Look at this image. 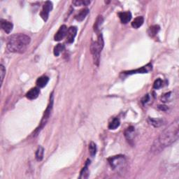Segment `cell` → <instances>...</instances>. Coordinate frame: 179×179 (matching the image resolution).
Wrapping results in <instances>:
<instances>
[{
	"label": "cell",
	"mask_w": 179,
	"mask_h": 179,
	"mask_svg": "<svg viewBox=\"0 0 179 179\" xmlns=\"http://www.w3.org/2000/svg\"><path fill=\"white\" fill-rule=\"evenodd\" d=\"M64 46L63 44H58L57 45H56V46H55V48H54V50H53L54 55H55V56H56V57H57V56H59L60 54L64 51Z\"/></svg>",
	"instance_id": "19"
},
{
	"label": "cell",
	"mask_w": 179,
	"mask_h": 179,
	"mask_svg": "<svg viewBox=\"0 0 179 179\" xmlns=\"http://www.w3.org/2000/svg\"><path fill=\"white\" fill-rule=\"evenodd\" d=\"M159 29H160V27H159V25H153L149 28V29H148V34H149L150 36H154L158 33Z\"/></svg>",
	"instance_id": "18"
},
{
	"label": "cell",
	"mask_w": 179,
	"mask_h": 179,
	"mask_svg": "<svg viewBox=\"0 0 179 179\" xmlns=\"http://www.w3.org/2000/svg\"><path fill=\"white\" fill-rule=\"evenodd\" d=\"M40 90L38 88H32L29 91H28L26 94V97L29 100H35L38 97V96L39 95Z\"/></svg>",
	"instance_id": "10"
},
{
	"label": "cell",
	"mask_w": 179,
	"mask_h": 179,
	"mask_svg": "<svg viewBox=\"0 0 179 179\" xmlns=\"http://www.w3.org/2000/svg\"><path fill=\"white\" fill-rule=\"evenodd\" d=\"M150 70H152V65L150 64H148L147 65L141 67V69H138L129 71V72H124V74H145V73H148L150 72Z\"/></svg>",
	"instance_id": "9"
},
{
	"label": "cell",
	"mask_w": 179,
	"mask_h": 179,
	"mask_svg": "<svg viewBox=\"0 0 179 179\" xmlns=\"http://www.w3.org/2000/svg\"><path fill=\"white\" fill-rule=\"evenodd\" d=\"M30 41V37L26 34H14L8 38L7 48L11 53H23L29 46Z\"/></svg>",
	"instance_id": "2"
},
{
	"label": "cell",
	"mask_w": 179,
	"mask_h": 179,
	"mask_svg": "<svg viewBox=\"0 0 179 179\" xmlns=\"http://www.w3.org/2000/svg\"><path fill=\"white\" fill-rule=\"evenodd\" d=\"M170 94H171V92H169V93L165 94V95L163 96V97H162V101L163 102H167L168 100H169V97H170Z\"/></svg>",
	"instance_id": "28"
},
{
	"label": "cell",
	"mask_w": 179,
	"mask_h": 179,
	"mask_svg": "<svg viewBox=\"0 0 179 179\" xmlns=\"http://www.w3.org/2000/svg\"><path fill=\"white\" fill-rule=\"evenodd\" d=\"M1 27L6 34H9L10 32L12 31L13 27H14V25H13L11 23L8 22V21L6 20H3V19H2L1 20Z\"/></svg>",
	"instance_id": "11"
},
{
	"label": "cell",
	"mask_w": 179,
	"mask_h": 179,
	"mask_svg": "<svg viewBox=\"0 0 179 179\" xmlns=\"http://www.w3.org/2000/svg\"><path fill=\"white\" fill-rule=\"evenodd\" d=\"M77 34V28L76 27H70L68 29L66 34V42L69 44H72L74 42V39Z\"/></svg>",
	"instance_id": "8"
},
{
	"label": "cell",
	"mask_w": 179,
	"mask_h": 179,
	"mask_svg": "<svg viewBox=\"0 0 179 179\" xmlns=\"http://www.w3.org/2000/svg\"><path fill=\"white\" fill-rule=\"evenodd\" d=\"M125 136L126 139L129 141H131L133 138L134 137V128L133 127H129L125 131Z\"/></svg>",
	"instance_id": "16"
},
{
	"label": "cell",
	"mask_w": 179,
	"mask_h": 179,
	"mask_svg": "<svg viewBox=\"0 0 179 179\" xmlns=\"http://www.w3.org/2000/svg\"><path fill=\"white\" fill-rule=\"evenodd\" d=\"M98 34V40L97 42H93L92 43L91 46H90V51L93 57L94 64L97 66H99L100 62V53L103 47V39L102 34L99 33Z\"/></svg>",
	"instance_id": "3"
},
{
	"label": "cell",
	"mask_w": 179,
	"mask_h": 179,
	"mask_svg": "<svg viewBox=\"0 0 179 179\" xmlns=\"http://www.w3.org/2000/svg\"><path fill=\"white\" fill-rule=\"evenodd\" d=\"M44 149L42 146H39L37 148V150L36 152V160L40 162L42 161L44 158Z\"/></svg>",
	"instance_id": "17"
},
{
	"label": "cell",
	"mask_w": 179,
	"mask_h": 179,
	"mask_svg": "<svg viewBox=\"0 0 179 179\" xmlns=\"http://www.w3.org/2000/svg\"><path fill=\"white\" fill-rule=\"evenodd\" d=\"M118 16H119L121 23H123V24H127L131 19V14L129 11L119 13Z\"/></svg>",
	"instance_id": "12"
},
{
	"label": "cell",
	"mask_w": 179,
	"mask_h": 179,
	"mask_svg": "<svg viewBox=\"0 0 179 179\" xmlns=\"http://www.w3.org/2000/svg\"><path fill=\"white\" fill-rule=\"evenodd\" d=\"M102 22H103V18L102 16H98V18H97L96 20V22L94 23V32H97L99 34L100 32H99V30H100V25L102 24Z\"/></svg>",
	"instance_id": "22"
},
{
	"label": "cell",
	"mask_w": 179,
	"mask_h": 179,
	"mask_svg": "<svg viewBox=\"0 0 179 179\" xmlns=\"http://www.w3.org/2000/svg\"><path fill=\"white\" fill-rule=\"evenodd\" d=\"M52 8H53V4H52V2L49 1L45 2L44 6H43V9L42 12H41V17H42L44 21H46L48 20L49 14H50Z\"/></svg>",
	"instance_id": "6"
},
{
	"label": "cell",
	"mask_w": 179,
	"mask_h": 179,
	"mask_svg": "<svg viewBox=\"0 0 179 179\" xmlns=\"http://www.w3.org/2000/svg\"><path fill=\"white\" fill-rule=\"evenodd\" d=\"M53 93H52L51 97H50V103H49V104L48 106V107H47L46 110L45 111L44 115V116H43L42 121H41L39 129H42L43 128H44V127L46 125V122H48V120L51 116V110H52V108H53Z\"/></svg>",
	"instance_id": "5"
},
{
	"label": "cell",
	"mask_w": 179,
	"mask_h": 179,
	"mask_svg": "<svg viewBox=\"0 0 179 179\" xmlns=\"http://www.w3.org/2000/svg\"><path fill=\"white\" fill-rule=\"evenodd\" d=\"M49 81V78L46 76H42L39 78L36 81V85L39 88H44Z\"/></svg>",
	"instance_id": "14"
},
{
	"label": "cell",
	"mask_w": 179,
	"mask_h": 179,
	"mask_svg": "<svg viewBox=\"0 0 179 179\" xmlns=\"http://www.w3.org/2000/svg\"><path fill=\"white\" fill-rule=\"evenodd\" d=\"M89 13V9L88 8H83L80 11V12L76 16H75V18L78 21H83L84 19L85 18V17L87 16V15Z\"/></svg>",
	"instance_id": "13"
},
{
	"label": "cell",
	"mask_w": 179,
	"mask_h": 179,
	"mask_svg": "<svg viewBox=\"0 0 179 179\" xmlns=\"http://www.w3.org/2000/svg\"><path fill=\"white\" fill-rule=\"evenodd\" d=\"M89 152L92 157H94L97 153V146L94 142H90L89 144Z\"/></svg>",
	"instance_id": "24"
},
{
	"label": "cell",
	"mask_w": 179,
	"mask_h": 179,
	"mask_svg": "<svg viewBox=\"0 0 179 179\" xmlns=\"http://www.w3.org/2000/svg\"><path fill=\"white\" fill-rule=\"evenodd\" d=\"M150 124L155 127H159L162 125V120L159 119H154V118H150Z\"/></svg>",
	"instance_id": "25"
},
{
	"label": "cell",
	"mask_w": 179,
	"mask_h": 179,
	"mask_svg": "<svg viewBox=\"0 0 179 179\" xmlns=\"http://www.w3.org/2000/svg\"><path fill=\"white\" fill-rule=\"evenodd\" d=\"M67 27L65 25H62L61 27H60V29H58V31L57 33L55 34V36H54V39L56 42H60L62 39H63L64 37L65 36H66V34H67Z\"/></svg>",
	"instance_id": "7"
},
{
	"label": "cell",
	"mask_w": 179,
	"mask_h": 179,
	"mask_svg": "<svg viewBox=\"0 0 179 179\" xmlns=\"http://www.w3.org/2000/svg\"><path fill=\"white\" fill-rule=\"evenodd\" d=\"M120 122L118 118H114L112 121L110 122L109 125V129H116L120 126Z\"/></svg>",
	"instance_id": "20"
},
{
	"label": "cell",
	"mask_w": 179,
	"mask_h": 179,
	"mask_svg": "<svg viewBox=\"0 0 179 179\" xmlns=\"http://www.w3.org/2000/svg\"><path fill=\"white\" fill-rule=\"evenodd\" d=\"M144 17L142 16H139L137 18H136L134 20L132 21L131 23V27L134 29H138L141 26L144 24Z\"/></svg>",
	"instance_id": "15"
},
{
	"label": "cell",
	"mask_w": 179,
	"mask_h": 179,
	"mask_svg": "<svg viewBox=\"0 0 179 179\" xmlns=\"http://www.w3.org/2000/svg\"><path fill=\"white\" fill-rule=\"evenodd\" d=\"M90 162L89 160H87L85 164V166L83 167V169H82V171L81 172V176H80V178H88V165H89Z\"/></svg>",
	"instance_id": "21"
},
{
	"label": "cell",
	"mask_w": 179,
	"mask_h": 179,
	"mask_svg": "<svg viewBox=\"0 0 179 179\" xmlns=\"http://www.w3.org/2000/svg\"><path fill=\"white\" fill-rule=\"evenodd\" d=\"M112 169L118 173H123L127 167V160L123 155H116L108 159Z\"/></svg>",
	"instance_id": "4"
},
{
	"label": "cell",
	"mask_w": 179,
	"mask_h": 179,
	"mask_svg": "<svg viewBox=\"0 0 179 179\" xmlns=\"http://www.w3.org/2000/svg\"><path fill=\"white\" fill-rule=\"evenodd\" d=\"M0 72H1V81L2 83V82H3V80H4V75H5V74H6V69L2 64L0 65Z\"/></svg>",
	"instance_id": "27"
},
{
	"label": "cell",
	"mask_w": 179,
	"mask_h": 179,
	"mask_svg": "<svg viewBox=\"0 0 179 179\" xmlns=\"http://www.w3.org/2000/svg\"><path fill=\"white\" fill-rule=\"evenodd\" d=\"M72 4L76 6H88V4H90V1H88V0H76V1H73Z\"/></svg>",
	"instance_id": "23"
},
{
	"label": "cell",
	"mask_w": 179,
	"mask_h": 179,
	"mask_svg": "<svg viewBox=\"0 0 179 179\" xmlns=\"http://www.w3.org/2000/svg\"><path fill=\"white\" fill-rule=\"evenodd\" d=\"M178 134L179 121L177 119L161 133L153 146V150H154V151H158L159 150L171 146L178 140Z\"/></svg>",
	"instance_id": "1"
},
{
	"label": "cell",
	"mask_w": 179,
	"mask_h": 179,
	"mask_svg": "<svg viewBox=\"0 0 179 179\" xmlns=\"http://www.w3.org/2000/svg\"><path fill=\"white\" fill-rule=\"evenodd\" d=\"M148 101H149V96H148V94H146V95L142 99V103H145L146 102H148Z\"/></svg>",
	"instance_id": "29"
},
{
	"label": "cell",
	"mask_w": 179,
	"mask_h": 179,
	"mask_svg": "<svg viewBox=\"0 0 179 179\" xmlns=\"http://www.w3.org/2000/svg\"><path fill=\"white\" fill-rule=\"evenodd\" d=\"M162 85V81L160 79H158L154 82L153 88L155 89H159V88H161Z\"/></svg>",
	"instance_id": "26"
}]
</instances>
